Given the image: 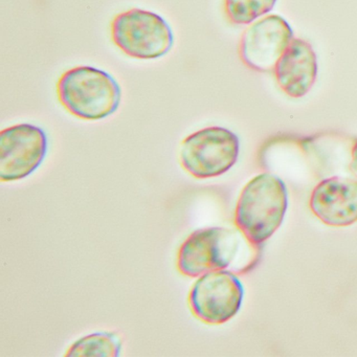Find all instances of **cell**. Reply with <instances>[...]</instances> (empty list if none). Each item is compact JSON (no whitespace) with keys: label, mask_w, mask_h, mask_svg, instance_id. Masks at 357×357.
<instances>
[{"label":"cell","mask_w":357,"mask_h":357,"mask_svg":"<svg viewBox=\"0 0 357 357\" xmlns=\"http://www.w3.org/2000/svg\"><path fill=\"white\" fill-rule=\"evenodd\" d=\"M287 208L285 183L271 173H261L242 189L234 222L250 246L258 250L281 227Z\"/></svg>","instance_id":"obj_1"},{"label":"cell","mask_w":357,"mask_h":357,"mask_svg":"<svg viewBox=\"0 0 357 357\" xmlns=\"http://www.w3.org/2000/svg\"><path fill=\"white\" fill-rule=\"evenodd\" d=\"M244 242L248 240L239 231L220 227L197 229L179 248L177 268L190 278L214 271H235L239 268Z\"/></svg>","instance_id":"obj_3"},{"label":"cell","mask_w":357,"mask_h":357,"mask_svg":"<svg viewBox=\"0 0 357 357\" xmlns=\"http://www.w3.org/2000/svg\"><path fill=\"white\" fill-rule=\"evenodd\" d=\"M278 87L287 97L300 99L317 81V59L308 41L292 39L273 70Z\"/></svg>","instance_id":"obj_10"},{"label":"cell","mask_w":357,"mask_h":357,"mask_svg":"<svg viewBox=\"0 0 357 357\" xmlns=\"http://www.w3.org/2000/svg\"><path fill=\"white\" fill-rule=\"evenodd\" d=\"M58 98L68 112L81 120L100 121L118 110L122 91L116 79L93 66H76L61 75Z\"/></svg>","instance_id":"obj_2"},{"label":"cell","mask_w":357,"mask_h":357,"mask_svg":"<svg viewBox=\"0 0 357 357\" xmlns=\"http://www.w3.org/2000/svg\"><path fill=\"white\" fill-rule=\"evenodd\" d=\"M49 150L47 133L33 124H17L0 132V181H22L45 162Z\"/></svg>","instance_id":"obj_7"},{"label":"cell","mask_w":357,"mask_h":357,"mask_svg":"<svg viewBox=\"0 0 357 357\" xmlns=\"http://www.w3.org/2000/svg\"><path fill=\"white\" fill-rule=\"evenodd\" d=\"M122 352V340L114 332H96L83 336L66 352L68 357H119Z\"/></svg>","instance_id":"obj_11"},{"label":"cell","mask_w":357,"mask_h":357,"mask_svg":"<svg viewBox=\"0 0 357 357\" xmlns=\"http://www.w3.org/2000/svg\"><path fill=\"white\" fill-rule=\"evenodd\" d=\"M277 0H223V10L231 24L248 26L273 11Z\"/></svg>","instance_id":"obj_12"},{"label":"cell","mask_w":357,"mask_h":357,"mask_svg":"<svg viewBox=\"0 0 357 357\" xmlns=\"http://www.w3.org/2000/svg\"><path fill=\"white\" fill-rule=\"evenodd\" d=\"M244 288L231 271H214L198 277L189 294L192 313L204 323L221 325L241 309Z\"/></svg>","instance_id":"obj_6"},{"label":"cell","mask_w":357,"mask_h":357,"mask_svg":"<svg viewBox=\"0 0 357 357\" xmlns=\"http://www.w3.org/2000/svg\"><path fill=\"white\" fill-rule=\"evenodd\" d=\"M110 34L116 47L135 59H160L174 45L168 22L154 12L137 8L118 14L110 24Z\"/></svg>","instance_id":"obj_4"},{"label":"cell","mask_w":357,"mask_h":357,"mask_svg":"<svg viewBox=\"0 0 357 357\" xmlns=\"http://www.w3.org/2000/svg\"><path fill=\"white\" fill-rule=\"evenodd\" d=\"M294 39L291 26L279 15H268L250 24L240 38L239 57L259 73H273Z\"/></svg>","instance_id":"obj_8"},{"label":"cell","mask_w":357,"mask_h":357,"mask_svg":"<svg viewBox=\"0 0 357 357\" xmlns=\"http://www.w3.org/2000/svg\"><path fill=\"white\" fill-rule=\"evenodd\" d=\"M349 169L357 181V139L353 143L352 148H351V160Z\"/></svg>","instance_id":"obj_13"},{"label":"cell","mask_w":357,"mask_h":357,"mask_svg":"<svg viewBox=\"0 0 357 357\" xmlns=\"http://www.w3.org/2000/svg\"><path fill=\"white\" fill-rule=\"evenodd\" d=\"M308 206L326 225L350 227L357 222V181L334 176L319 181L311 192Z\"/></svg>","instance_id":"obj_9"},{"label":"cell","mask_w":357,"mask_h":357,"mask_svg":"<svg viewBox=\"0 0 357 357\" xmlns=\"http://www.w3.org/2000/svg\"><path fill=\"white\" fill-rule=\"evenodd\" d=\"M240 153L237 135L225 127H206L183 139L179 152L183 168L197 179L215 178L229 172Z\"/></svg>","instance_id":"obj_5"}]
</instances>
